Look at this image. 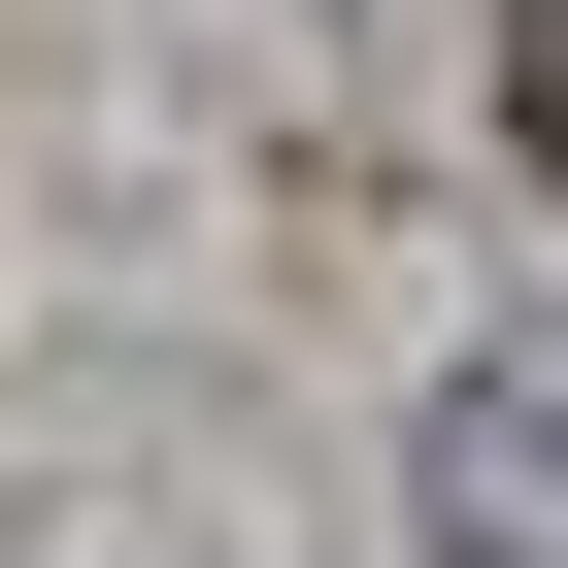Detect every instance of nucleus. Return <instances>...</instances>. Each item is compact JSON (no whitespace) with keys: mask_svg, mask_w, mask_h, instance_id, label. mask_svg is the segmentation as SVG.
Returning a JSON list of instances; mask_svg holds the SVG:
<instances>
[{"mask_svg":"<svg viewBox=\"0 0 568 568\" xmlns=\"http://www.w3.org/2000/svg\"><path fill=\"white\" fill-rule=\"evenodd\" d=\"M435 535L468 568H568V368H468L435 402Z\"/></svg>","mask_w":568,"mask_h":568,"instance_id":"obj_1","label":"nucleus"},{"mask_svg":"<svg viewBox=\"0 0 568 568\" xmlns=\"http://www.w3.org/2000/svg\"><path fill=\"white\" fill-rule=\"evenodd\" d=\"M501 134H535V201H568V0H501Z\"/></svg>","mask_w":568,"mask_h":568,"instance_id":"obj_2","label":"nucleus"}]
</instances>
